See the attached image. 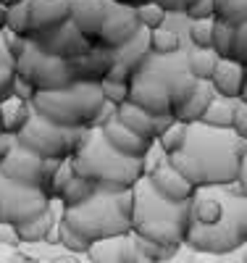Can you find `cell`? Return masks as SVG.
<instances>
[{
    "mask_svg": "<svg viewBox=\"0 0 247 263\" xmlns=\"http://www.w3.org/2000/svg\"><path fill=\"white\" fill-rule=\"evenodd\" d=\"M218 61L221 58L211 48H187V69L197 82H211Z\"/></svg>",
    "mask_w": 247,
    "mask_h": 263,
    "instance_id": "cell-25",
    "label": "cell"
},
{
    "mask_svg": "<svg viewBox=\"0 0 247 263\" xmlns=\"http://www.w3.org/2000/svg\"><path fill=\"white\" fill-rule=\"evenodd\" d=\"M103 135H105V140L110 142V147L119 150L121 156H126V158H134V161H142L145 153H147L150 145H153V142L137 137L134 132H129L126 126H121L116 119L103 126Z\"/></svg>",
    "mask_w": 247,
    "mask_h": 263,
    "instance_id": "cell-20",
    "label": "cell"
},
{
    "mask_svg": "<svg viewBox=\"0 0 247 263\" xmlns=\"http://www.w3.org/2000/svg\"><path fill=\"white\" fill-rule=\"evenodd\" d=\"M244 84H247V69H244L242 63H237L232 58H221L216 63V71L211 77V87H213L216 95L239 100Z\"/></svg>",
    "mask_w": 247,
    "mask_h": 263,
    "instance_id": "cell-19",
    "label": "cell"
},
{
    "mask_svg": "<svg viewBox=\"0 0 247 263\" xmlns=\"http://www.w3.org/2000/svg\"><path fill=\"white\" fill-rule=\"evenodd\" d=\"M6 32L29 40V34H32V29H29V0L6 8Z\"/></svg>",
    "mask_w": 247,
    "mask_h": 263,
    "instance_id": "cell-31",
    "label": "cell"
},
{
    "mask_svg": "<svg viewBox=\"0 0 247 263\" xmlns=\"http://www.w3.org/2000/svg\"><path fill=\"white\" fill-rule=\"evenodd\" d=\"M232 45H234V27L223 24V21H216L213 24V45H211V50L218 58H229L232 55Z\"/></svg>",
    "mask_w": 247,
    "mask_h": 263,
    "instance_id": "cell-37",
    "label": "cell"
},
{
    "mask_svg": "<svg viewBox=\"0 0 247 263\" xmlns=\"http://www.w3.org/2000/svg\"><path fill=\"white\" fill-rule=\"evenodd\" d=\"M95 184H89L87 179H79V177H74L71 182H69V187H66L63 192H61V197L58 200L63 203V208L66 211H71V208H79L82 203H87L89 197L95 195Z\"/></svg>",
    "mask_w": 247,
    "mask_h": 263,
    "instance_id": "cell-29",
    "label": "cell"
},
{
    "mask_svg": "<svg viewBox=\"0 0 247 263\" xmlns=\"http://www.w3.org/2000/svg\"><path fill=\"white\" fill-rule=\"evenodd\" d=\"M50 263H79V255L63 253V255H58V258H55V260H50Z\"/></svg>",
    "mask_w": 247,
    "mask_h": 263,
    "instance_id": "cell-52",
    "label": "cell"
},
{
    "mask_svg": "<svg viewBox=\"0 0 247 263\" xmlns=\"http://www.w3.org/2000/svg\"><path fill=\"white\" fill-rule=\"evenodd\" d=\"M69 21L77 27V32L98 45L103 21H105V0H71V16Z\"/></svg>",
    "mask_w": 247,
    "mask_h": 263,
    "instance_id": "cell-15",
    "label": "cell"
},
{
    "mask_svg": "<svg viewBox=\"0 0 247 263\" xmlns=\"http://www.w3.org/2000/svg\"><path fill=\"white\" fill-rule=\"evenodd\" d=\"M71 166L79 179H87L100 190H131L142 179V163L121 156L110 147L103 129H87L71 156Z\"/></svg>",
    "mask_w": 247,
    "mask_h": 263,
    "instance_id": "cell-5",
    "label": "cell"
},
{
    "mask_svg": "<svg viewBox=\"0 0 247 263\" xmlns=\"http://www.w3.org/2000/svg\"><path fill=\"white\" fill-rule=\"evenodd\" d=\"M82 137H84V132L50 124L48 119H42L40 114L32 111L27 126L18 132L16 142L21 147H27L29 153H34V156H40L42 161L61 163V161H69L77 153Z\"/></svg>",
    "mask_w": 247,
    "mask_h": 263,
    "instance_id": "cell-8",
    "label": "cell"
},
{
    "mask_svg": "<svg viewBox=\"0 0 247 263\" xmlns=\"http://www.w3.org/2000/svg\"><path fill=\"white\" fill-rule=\"evenodd\" d=\"M232 255H216V253H203V250H189L187 263H229Z\"/></svg>",
    "mask_w": 247,
    "mask_h": 263,
    "instance_id": "cell-47",
    "label": "cell"
},
{
    "mask_svg": "<svg viewBox=\"0 0 247 263\" xmlns=\"http://www.w3.org/2000/svg\"><path fill=\"white\" fill-rule=\"evenodd\" d=\"M79 263H92V260H89L87 255H79Z\"/></svg>",
    "mask_w": 247,
    "mask_h": 263,
    "instance_id": "cell-58",
    "label": "cell"
},
{
    "mask_svg": "<svg viewBox=\"0 0 247 263\" xmlns=\"http://www.w3.org/2000/svg\"><path fill=\"white\" fill-rule=\"evenodd\" d=\"M134 13H137L140 27L147 29V32L161 29V27L166 24V18H168L166 8H161L158 3H145V6H140V8H134Z\"/></svg>",
    "mask_w": 247,
    "mask_h": 263,
    "instance_id": "cell-34",
    "label": "cell"
},
{
    "mask_svg": "<svg viewBox=\"0 0 247 263\" xmlns=\"http://www.w3.org/2000/svg\"><path fill=\"white\" fill-rule=\"evenodd\" d=\"M32 116V103H24L18 98L0 100V132L11 137H18V132L27 126Z\"/></svg>",
    "mask_w": 247,
    "mask_h": 263,
    "instance_id": "cell-23",
    "label": "cell"
},
{
    "mask_svg": "<svg viewBox=\"0 0 247 263\" xmlns=\"http://www.w3.org/2000/svg\"><path fill=\"white\" fill-rule=\"evenodd\" d=\"M71 16V0H29V40L63 27Z\"/></svg>",
    "mask_w": 247,
    "mask_h": 263,
    "instance_id": "cell-14",
    "label": "cell"
},
{
    "mask_svg": "<svg viewBox=\"0 0 247 263\" xmlns=\"http://www.w3.org/2000/svg\"><path fill=\"white\" fill-rule=\"evenodd\" d=\"M168 263H187V258H179V255H176V258H174V260H168Z\"/></svg>",
    "mask_w": 247,
    "mask_h": 263,
    "instance_id": "cell-56",
    "label": "cell"
},
{
    "mask_svg": "<svg viewBox=\"0 0 247 263\" xmlns=\"http://www.w3.org/2000/svg\"><path fill=\"white\" fill-rule=\"evenodd\" d=\"M161 8H166V13H187V8L195 0H155Z\"/></svg>",
    "mask_w": 247,
    "mask_h": 263,
    "instance_id": "cell-48",
    "label": "cell"
},
{
    "mask_svg": "<svg viewBox=\"0 0 247 263\" xmlns=\"http://www.w3.org/2000/svg\"><path fill=\"white\" fill-rule=\"evenodd\" d=\"M103 92L100 84H87L77 82L66 90L55 92H37L32 100V111L48 119L50 124L66 126V129H79L87 132L95 126V119L103 108Z\"/></svg>",
    "mask_w": 247,
    "mask_h": 263,
    "instance_id": "cell-7",
    "label": "cell"
},
{
    "mask_svg": "<svg viewBox=\"0 0 247 263\" xmlns=\"http://www.w3.org/2000/svg\"><path fill=\"white\" fill-rule=\"evenodd\" d=\"M0 135H3V132H0Z\"/></svg>",
    "mask_w": 247,
    "mask_h": 263,
    "instance_id": "cell-60",
    "label": "cell"
},
{
    "mask_svg": "<svg viewBox=\"0 0 247 263\" xmlns=\"http://www.w3.org/2000/svg\"><path fill=\"white\" fill-rule=\"evenodd\" d=\"M55 163L50 161H42L40 156L29 153L27 147H21L16 142V147L11 150V156L0 163V174L6 179L16 182V184H24V187H34V190H48V179H50V171Z\"/></svg>",
    "mask_w": 247,
    "mask_h": 263,
    "instance_id": "cell-11",
    "label": "cell"
},
{
    "mask_svg": "<svg viewBox=\"0 0 247 263\" xmlns=\"http://www.w3.org/2000/svg\"><path fill=\"white\" fill-rule=\"evenodd\" d=\"M147 179H150V184L155 187V192L163 195L166 200H171V203H189L192 195H195V187H192L168 161H166L163 166L155 168Z\"/></svg>",
    "mask_w": 247,
    "mask_h": 263,
    "instance_id": "cell-18",
    "label": "cell"
},
{
    "mask_svg": "<svg viewBox=\"0 0 247 263\" xmlns=\"http://www.w3.org/2000/svg\"><path fill=\"white\" fill-rule=\"evenodd\" d=\"M216 6V21H223L229 27L247 24V0H213Z\"/></svg>",
    "mask_w": 247,
    "mask_h": 263,
    "instance_id": "cell-28",
    "label": "cell"
},
{
    "mask_svg": "<svg viewBox=\"0 0 247 263\" xmlns=\"http://www.w3.org/2000/svg\"><path fill=\"white\" fill-rule=\"evenodd\" d=\"M237 105L239 100H232V98H221V95H213L208 111L203 116L205 126H213V129H232L234 126V116H237Z\"/></svg>",
    "mask_w": 247,
    "mask_h": 263,
    "instance_id": "cell-24",
    "label": "cell"
},
{
    "mask_svg": "<svg viewBox=\"0 0 247 263\" xmlns=\"http://www.w3.org/2000/svg\"><path fill=\"white\" fill-rule=\"evenodd\" d=\"M213 87H211V82H197V87H195V92L182 103V105H176L174 108V119L176 121H182V124H200L203 121V116H205V111H208V105H211V100H213Z\"/></svg>",
    "mask_w": 247,
    "mask_h": 263,
    "instance_id": "cell-21",
    "label": "cell"
},
{
    "mask_svg": "<svg viewBox=\"0 0 247 263\" xmlns=\"http://www.w3.org/2000/svg\"><path fill=\"white\" fill-rule=\"evenodd\" d=\"M48 205H50V197L42 190L16 184L0 174V224L21 227L29 218L40 216Z\"/></svg>",
    "mask_w": 247,
    "mask_h": 263,
    "instance_id": "cell-10",
    "label": "cell"
},
{
    "mask_svg": "<svg viewBox=\"0 0 247 263\" xmlns=\"http://www.w3.org/2000/svg\"><path fill=\"white\" fill-rule=\"evenodd\" d=\"M58 239H61V248L66 250V253H71V255H87V250H89V242L84 237H79L69 224L61 218V224H58Z\"/></svg>",
    "mask_w": 247,
    "mask_h": 263,
    "instance_id": "cell-36",
    "label": "cell"
},
{
    "mask_svg": "<svg viewBox=\"0 0 247 263\" xmlns=\"http://www.w3.org/2000/svg\"><path fill=\"white\" fill-rule=\"evenodd\" d=\"M189 203H171L155 192L147 177L131 187V234L166 248H184Z\"/></svg>",
    "mask_w": 247,
    "mask_h": 263,
    "instance_id": "cell-4",
    "label": "cell"
},
{
    "mask_svg": "<svg viewBox=\"0 0 247 263\" xmlns=\"http://www.w3.org/2000/svg\"><path fill=\"white\" fill-rule=\"evenodd\" d=\"M77 177L74 174V166H71V158L69 161H61V163H55L53 166V171H50V179H48V190H45V195L50 197V200H58L61 197V192L69 187V182Z\"/></svg>",
    "mask_w": 247,
    "mask_h": 263,
    "instance_id": "cell-30",
    "label": "cell"
},
{
    "mask_svg": "<svg viewBox=\"0 0 247 263\" xmlns=\"http://www.w3.org/2000/svg\"><path fill=\"white\" fill-rule=\"evenodd\" d=\"M140 29L142 27H140V21H137L134 8L119 6V3H113V0H105V21H103L100 40H98L100 48L119 50V48L126 45V42H131L134 37H137Z\"/></svg>",
    "mask_w": 247,
    "mask_h": 263,
    "instance_id": "cell-12",
    "label": "cell"
},
{
    "mask_svg": "<svg viewBox=\"0 0 247 263\" xmlns=\"http://www.w3.org/2000/svg\"><path fill=\"white\" fill-rule=\"evenodd\" d=\"M247 245V197L239 184L200 187L189 200L187 250L232 255Z\"/></svg>",
    "mask_w": 247,
    "mask_h": 263,
    "instance_id": "cell-1",
    "label": "cell"
},
{
    "mask_svg": "<svg viewBox=\"0 0 247 263\" xmlns=\"http://www.w3.org/2000/svg\"><path fill=\"white\" fill-rule=\"evenodd\" d=\"M124 237H110V239L92 242L87 250V258L92 263H124Z\"/></svg>",
    "mask_w": 247,
    "mask_h": 263,
    "instance_id": "cell-27",
    "label": "cell"
},
{
    "mask_svg": "<svg viewBox=\"0 0 247 263\" xmlns=\"http://www.w3.org/2000/svg\"><path fill=\"white\" fill-rule=\"evenodd\" d=\"M116 121L121 126H126L129 132H134L137 137L147 140V142L155 140V116L147 114L145 108H140L137 103L126 100L124 105H119L116 108Z\"/></svg>",
    "mask_w": 247,
    "mask_h": 263,
    "instance_id": "cell-22",
    "label": "cell"
},
{
    "mask_svg": "<svg viewBox=\"0 0 247 263\" xmlns=\"http://www.w3.org/2000/svg\"><path fill=\"white\" fill-rule=\"evenodd\" d=\"M168 161V153L158 145V142H155L153 140V145H150V150L145 153V158L140 161L142 163V177H150V174L155 171V168H158V166H163Z\"/></svg>",
    "mask_w": 247,
    "mask_h": 263,
    "instance_id": "cell-40",
    "label": "cell"
},
{
    "mask_svg": "<svg viewBox=\"0 0 247 263\" xmlns=\"http://www.w3.org/2000/svg\"><path fill=\"white\" fill-rule=\"evenodd\" d=\"M134 239H137V248L142 250V255L153 263H168L182 253V248H166V245H158V242H150V239H142L137 234H134Z\"/></svg>",
    "mask_w": 247,
    "mask_h": 263,
    "instance_id": "cell-35",
    "label": "cell"
},
{
    "mask_svg": "<svg viewBox=\"0 0 247 263\" xmlns=\"http://www.w3.org/2000/svg\"><path fill=\"white\" fill-rule=\"evenodd\" d=\"M77 82H87V84H100L110 77V69H113V50H105L100 45L89 48L84 55L69 61Z\"/></svg>",
    "mask_w": 247,
    "mask_h": 263,
    "instance_id": "cell-16",
    "label": "cell"
},
{
    "mask_svg": "<svg viewBox=\"0 0 247 263\" xmlns=\"http://www.w3.org/2000/svg\"><path fill=\"white\" fill-rule=\"evenodd\" d=\"M232 61L242 63L244 69H247V24L237 27L234 29V45H232Z\"/></svg>",
    "mask_w": 247,
    "mask_h": 263,
    "instance_id": "cell-41",
    "label": "cell"
},
{
    "mask_svg": "<svg viewBox=\"0 0 247 263\" xmlns=\"http://www.w3.org/2000/svg\"><path fill=\"white\" fill-rule=\"evenodd\" d=\"M247 153L232 129H213L205 124H189L182 150L174 153L168 163L195 187H226L239 177V163Z\"/></svg>",
    "mask_w": 247,
    "mask_h": 263,
    "instance_id": "cell-2",
    "label": "cell"
},
{
    "mask_svg": "<svg viewBox=\"0 0 247 263\" xmlns=\"http://www.w3.org/2000/svg\"><path fill=\"white\" fill-rule=\"evenodd\" d=\"M18 3H24V0H0V6H3V8H11V6H18Z\"/></svg>",
    "mask_w": 247,
    "mask_h": 263,
    "instance_id": "cell-53",
    "label": "cell"
},
{
    "mask_svg": "<svg viewBox=\"0 0 247 263\" xmlns=\"http://www.w3.org/2000/svg\"><path fill=\"white\" fill-rule=\"evenodd\" d=\"M187 50L184 48V40L179 32H174L171 27H161V29H153L150 32V53L153 55H176Z\"/></svg>",
    "mask_w": 247,
    "mask_h": 263,
    "instance_id": "cell-26",
    "label": "cell"
},
{
    "mask_svg": "<svg viewBox=\"0 0 247 263\" xmlns=\"http://www.w3.org/2000/svg\"><path fill=\"white\" fill-rule=\"evenodd\" d=\"M213 24H216V18L189 21V32H187L189 48H211L213 45Z\"/></svg>",
    "mask_w": 247,
    "mask_h": 263,
    "instance_id": "cell-32",
    "label": "cell"
},
{
    "mask_svg": "<svg viewBox=\"0 0 247 263\" xmlns=\"http://www.w3.org/2000/svg\"><path fill=\"white\" fill-rule=\"evenodd\" d=\"M237 184H239L242 195L247 197V153L242 156V163H239V177H237Z\"/></svg>",
    "mask_w": 247,
    "mask_h": 263,
    "instance_id": "cell-50",
    "label": "cell"
},
{
    "mask_svg": "<svg viewBox=\"0 0 247 263\" xmlns=\"http://www.w3.org/2000/svg\"><path fill=\"white\" fill-rule=\"evenodd\" d=\"M34 95H37V90L27 82V79H21L18 74H16V82H13V90H11V98H18V100H24V103H32L34 100Z\"/></svg>",
    "mask_w": 247,
    "mask_h": 263,
    "instance_id": "cell-44",
    "label": "cell"
},
{
    "mask_svg": "<svg viewBox=\"0 0 247 263\" xmlns=\"http://www.w3.org/2000/svg\"><path fill=\"white\" fill-rule=\"evenodd\" d=\"M189 21H197V18H216V6L213 0H195V3L187 8L184 13Z\"/></svg>",
    "mask_w": 247,
    "mask_h": 263,
    "instance_id": "cell-43",
    "label": "cell"
},
{
    "mask_svg": "<svg viewBox=\"0 0 247 263\" xmlns=\"http://www.w3.org/2000/svg\"><path fill=\"white\" fill-rule=\"evenodd\" d=\"M197 87V79L187 69V50L176 55L147 53L129 79V100L153 116L174 114Z\"/></svg>",
    "mask_w": 247,
    "mask_h": 263,
    "instance_id": "cell-3",
    "label": "cell"
},
{
    "mask_svg": "<svg viewBox=\"0 0 247 263\" xmlns=\"http://www.w3.org/2000/svg\"><path fill=\"white\" fill-rule=\"evenodd\" d=\"M184 140H187V124H182V121H174L166 132H163V135L158 137V140H155V142H158L166 153H168V158L174 156V153H179V150H182V145H184Z\"/></svg>",
    "mask_w": 247,
    "mask_h": 263,
    "instance_id": "cell-38",
    "label": "cell"
},
{
    "mask_svg": "<svg viewBox=\"0 0 247 263\" xmlns=\"http://www.w3.org/2000/svg\"><path fill=\"white\" fill-rule=\"evenodd\" d=\"M18 242V232L11 224H0V250H16Z\"/></svg>",
    "mask_w": 247,
    "mask_h": 263,
    "instance_id": "cell-45",
    "label": "cell"
},
{
    "mask_svg": "<svg viewBox=\"0 0 247 263\" xmlns=\"http://www.w3.org/2000/svg\"><path fill=\"white\" fill-rule=\"evenodd\" d=\"M239 253H242V260H244V263H247V245H244V248H242V250H239Z\"/></svg>",
    "mask_w": 247,
    "mask_h": 263,
    "instance_id": "cell-57",
    "label": "cell"
},
{
    "mask_svg": "<svg viewBox=\"0 0 247 263\" xmlns=\"http://www.w3.org/2000/svg\"><path fill=\"white\" fill-rule=\"evenodd\" d=\"M16 147V137L11 135H0V163H3L8 156H11V150Z\"/></svg>",
    "mask_w": 247,
    "mask_h": 263,
    "instance_id": "cell-49",
    "label": "cell"
},
{
    "mask_svg": "<svg viewBox=\"0 0 247 263\" xmlns=\"http://www.w3.org/2000/svg\"><path fill=\"white\" fill-rule=\"evenodd\" d=\"M150 53V32L140 29V34L131 42H126L124 48L113 50V69H110L108 79H119V82H129L131 74L137 71V66L142 63V58Z\"/></svg>",
    "mask_w": 247,
    "mask_h": 263,
    "instance_id": "cell-17",
    "label": "cell"
},
{
    "mask_svg": "<svg viewBox=\"0 0 247 263\" xmlns=\"http://www.w3.org/2000/svg\"><path fill=\"white\" fill-rule=\"evenodd\" d=\"M13 82H16V61L8 55V50L3 45V37H0V100L11 98Z\"/></svg>",
    "mask_w": 247,
    "mask_h": 263,
    "instance_id": "cell-33",
    "label": "cell"
},
{
    "mask_svg": "<svg viewBox=\"0 0 247 263\" xmlns=\"http://www.w3.org/2000/svg\"><path fill=\"white\" fill-rule=\"evenodd\" d=\"M100 92H103V100L110 103V105H124L129 100V82H119V79H105L100 82Z\"/></svg>",
    "mask_w": 247,
    "mask_h": 263,
    "instance_id": "cell-39",
    "label": "cell"
},
{
    "mask_svg": "<svg viewBox=\"0 0 247 263\" xmlns=\"http://www.w3.org/2000/svg\"><path fill=\"white\" fill-rule=\"evenodd\" d=\"M113 3L126 6V8H140V6H145V3H155V0H113Z\"/></svg>",
    "mask_w": 247,
    "mask_h": 263,
    "instance_id": "cell-51",
    "label": "cell"
},
{
    "mask_svg": "<svg viewBox=\"0 0 247 263\" xmlns=\"http://www.w3.org/2000/svg\"><path fill=\"white\" fill-rule=\"evenodd\" d=\"M63 221L89 245L131 232V190H95L79 208L63 211Z\"/></svg>",
    "mask_w": 247,
    "mask_h": 263,
    "instance_id": "cell-6",
    "label": "cell"
},
{
    "mask_svg": "<svg viewBox=\"0 0 247 263\" xmlns=\"http://www.w3.org/2000/svg\"><path fill=\"white\" fill-rule=\"evenodd\" d=\"M3 29H6V8L0 6V32H3Z\"/></svg>",
    "mask_w": 247,
    "mask_h": 263,
    "instance_id": "cell-54",
    "label": "cell"
},
{
    "mask_svg": "<svg viewBox=\"0 0 247 263\" xmlns=\"http://www.w3.org/2000/svg\"><path fill=\"white\" fill-rule=\"evenodd\" d=\"M0 37H3V45H6V50H8V55L13 58V61H18L21 55L27 53V48H29V40L27 37H18V34H11V32H0Z\"/></svg>",
    "mask_w": 247,
    "mask_h": 263,
    "instance_id": "cell-42",
    "label": "cell"
},
{
    "mask_svg": "<svg viewBox=\"0 0 247 263\" xmlns=\"http://www.w3.org/2000/svg\"><path fill=\"white\" fill-rule=\"evenodd\" d=\"M16 74L21 79H27L37 92H55V90H66V87L77 84L71 63L42 53L32 40H29L27 53L16 61Z\"/></svg>",
    "mask_w": 247,
    "mask_h": 263,
    "instance_id": "cell-9",
    "label": "cell"
},
{
    "mask_svg": "<svg viewBox=\"0 0 247 263\" xmlns=\"http://www.w3.org/2000/svg\"><path fill=\"white\" fill-rule=\"evenodd\" d=\"M239 100H242V103H247V84H244V90H242V95H239Z\"/></svg>",
    "mask_w": 247,
    "mask_h": 263,
    "instance_id": "cell-55",
    "label": "cell"
},
{
    "mask_svg": "<svg viewBox=\"0 0 247 263\" xmlns=\"http://www.w3.org/2000/svg\"><path fill=\"white\" fill-rule=\"evenodd\" d=\"M229 263H244V260H242V255H239V258H232Z\"/></svg>",
    "mask_w": 247,
    "mask_h": 263,
    "instance_id": "cell-59",
    "label": "cell"
},
{
    "mask_svg": "<svg viewBox=\"0 0 247 263\" xmlns=\"http://www.w3.org/2000/svg\"><path fill=\"white\" fill-rule=\"evenodd\" d=\"M32 42L42 53H48L53 58H61V61H74V58L84 55L89 48H95L92 42L84 40L77 32V27L71 24V21H66V24L58 27L55 32H48V34H42V37H37Z\"/></svg>",
    "mask_w": 247,
    "mask_h": 263,
    "instance_id": "cell-13",
    "label": "cell"
},
{
    "mask_svg": "<svg viewBox=\"0 0 247 263\" xmlns=\"http://www.w3.org/2000/svg\"><path fill=\"white\" fill-rule=\"evenodd\" d=\"M232 132H234L242 142H247V103H242V100H239V105H237V116H234Z\"/></svg>",
    "mask_w": 247,
    "mask_h": 263,
    "instance_id": "cell-46",
    "label": "cell"
}]
</instances>
